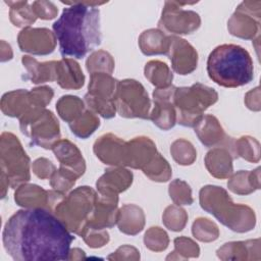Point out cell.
<instances>
[{
  "label": "cell",
  "mask_w": 261,
  "mask_h": 261,
  "mask_svg": "<svg viewBox=\"0 0 261 261\" xmlns=\"http://www.w3.org/2000/svg\"><path fill=\"white\" fill-rule=\"evenodd\" d=\"M126 166H130L133 168L143 169L152 161V159L158 153L156 151L155 144L146 137L135 138L134 140L126 143Z\"/></svg>",
  "instance_id": "20"
},
{
  "label": "cell",
  "mask_w": 261,
  "mask_h": 261,
  "mask_svg": "<svg viewBox=\"0 0 261 261\" xmlns=\"http://www.w3.org/2000/svg\"><path fill=\"white\" fill-rule=\"evenodd\" d=\"M17 205L25 208H46L53 212L55 192L44 191L36 185H23L14 196Z\"/></svg>",
  "instance_id": "17"
},
{
  "label": "cell",
  "mask_w": 261,
  "mask_h": 261,
  "mask_svg": "<svg viewBox=\"0 0 261 261\" xmlns=\"http://www.w3.org/2000/svg\"><path fill=\"white\" fill-rule=\"evenodd\" d=\"M31 6L36 16L42 19H52L58 12L57 7L49 1H35Z\"/></svg>",
  "instance_id": "37"
},
{
  "label": "cell",
  "mask_w": 261,
  "mask_h": 261,
  "mask_svg": "<svg viewBox=\"0 0 261 261\" xmlns=\"http://www.w3.org/2000/svg\"><path fill=\"white\" fill-rule=\"evenodd\" d=\"M56 81L61 88L80 89L84 85L85 76L74 60L63 58L56 61Z\"/></svg>",
  "instance_id": "21"
},
{
  "label": "cell",
  "mask_w": 261,
  "mask_h": 261,
  "mask_svg": "<svg viewBox=\"0 0 261 261\" xmlns=\"http://www.w3.org/2000/svg\"><path fill=\"white\" fill-rule=\"evenodd\" d=\"M218 99L216 91L197 83L191 87L175 88L173 105L177 109L176 121L184 126H195L202 113Z\"/></svg>",
  "instance_id": "5"
},
{
  "label": "cell",
  "mask_w": 261,
  "mask_h": 261,
  "mask_svg": "<svg viewBox=\"0 0 261 261\" xmlns=\"http://www.w3.org/2000/svg\"><path fill=\"white\" fill-rule=\"evenodd\" d=\"M200 205L208 213L213 214L221 223L230 229L244 232L237 218L255 221L254 211L244 205L234 204L226 191L216 186H206L200 191Z\"/></svg>",
  "instance_id": "4"
},
{
  "label": "cell",
  "mask_w": 261,
  "mask_h": 261,
  "mask_svg": "<svg viewBox=\"0 0 261 261\" xmlns=\"http://www.w3.org/2000/svg\"><path fill=\"white\" fill-rule=\"evenodd\" d=\"M257 1H244L238 6L227 22L231 35L243 39H253L256 34H259L261 2L254 7Z\"/></svg>",
  "instance_id": "12"
},
{
  "label": "cell",
  "mask_w": 261,
  "mask_h": 261,
  "mask_svg": "<svg viewBox=\"0 0 261 261\" xmlns=\"http://www.w3.org/2000/svg\"><path fill=\"white\" fill-rule=\"evenodd\" d=\"M94 152L105 164L126 165V143L112 134L101 136L94 144Z\"/></svg>",
  "instance_id": "16"
},
{
  "label": "cell",
  "mask_w": 261,
  "mask_h": 261,
  "mask_svg": "<svg viewBox=\"0 0 261 261\" xmlns=\"http://www.w3.org/2000/svg\"><path fill=\"white\" fill-rule=\"evenodd\" d=\"M139 44L142 52L146 55L166 54L169 46V37L165 36L161 30L151 29L143 32L140 36Z\"/></svg>",
  "instance_id": "24"
},
{
  "label": "cell",
  "mask_w": 261,
  "mask_h": 261,
  "mask_svg": "<svg viewBox=\"0 0 261 261\" xmlns=\"http://www.w3.org/2000/svg\"><path fill=\"white\" fill-rule=\"evenodd\" d=\"M170 198L176 205H191L193 203L192 191L185 181L176 179L169 186Z\"/></svg>",
  "instance_id": "34"
},
{
  "label": "cell",
  "mask_w": 261,
  "mask_h": 261,
  "mask_svg": "<svg viewBox=\"0 0 261 261\" xmlns=\"http://www.w3.org/2000/svg\"><path fill=\"white\" fill-rule=\"evenodd\" d=\"M144 217L143 210L136 205H124L117 216L119 230L127 234H136L143 229L145 221L133 220L135 218Z\"/></svg>",
  "instance_id": "26"
},
{
  "label": "cell",
  "mask_w": 261,
  "mask_h": 261,
  "mask_svg": "<svg viewBox=\"0 0 261 261\" xmlns=\"http://www.w3.org/2000/svg\"><path fill=\"white\" fill-rule=\"evenodd\" d=\"M133 181V174L128 170L117 168L107 169L99 178L96 186L102 196L116 198L117 194L125 191Z\"/></svg>",
  "instance_id": "19"
},
{
  "label": "cell",
  "mask_w": 261,
  "mask_h": 261,
  "mask_svg": "<svg viewBox=\"0 0 261 261\" xmlns=\"http://www.w3.org/2000/svg\"><path fill=\"white\" fill-rule=\"evenodd\" d=\"M21 132L31 138L32 144L45 149H52L59 141V123L53 113L44 107L35 106L27 111L20 118Z\"/></svg>",
  "instance_id": "7"
},
{
  "label": "cell",
  "mask_w": 261,
  "mask_h": 261,
  "mask_svg": "<svg viewBox=\"0 0 261 261\" xmlns=\"http://www.w3.org/2000/svg\"><path fill=\"white\" fill-rule=\"evenodd\" d=\"M174 91L175 87L171 85L153 92L155 107L149 118L164 130L173 127L176 122V111L173 105Z\"/></svg>",
  "instance_id": "13"
},
{
  "label": "cell",
  "mask_w": 261,
  "mask_h": 261,
  "mask_svg": "<svg viewBox=\"0 0 261 261\" xmlns=\"http://www.w3.org/2000/svg\"><path fill=\"white\" fill-rule=\"evenodd\" d=\"M191 3L166 1L162 10L159 28L172 34H191L198 30L201 23L200 16L192 10H184L182 6Z\"/></svg>",
  "instance_id": "11"
},
{
  "label": "cell",
  "mask_w": 261,
  "mask_h": 261,
  "mask_svg": "<svg viewBox=\"0 0 261 261\" xmlns=\"http://www.w3.org/2000/svg\"><path fill=\"white\" fill-rule=\"evenodd\" d=\"M205 162L210 174L215 177L225 178L232 173L230 152L224 148H215L209 151Z\"/></svg>",
  "instance_id": "22"
},
{
  "label": "cell",
  "mask_w": 261,
  "mask_h": 261,
  "mask_svg": "<svg viewBox=\"0 0 261 261\" xmlns=\"http://www.w3.org/2000/svg\"><path fill=\"white\" fill-rule=\"evenodd\" d=\"M84 102L76 96H63L56 103L60 117L68 123L74 121L84 113Z\"/></svg>",
  "instance_id": "28"
},
{
  "label": "cell",
  "mask_w": 261,
  "mask_h": 261,
  "mask_svg": "<svg viewBox=\"0 0 261 261\" xmlns=\"http://www.w3.org/2000/svg\"><path fill=\"white\" fill-rule=\"evenodd\" d=\"M207 73L221 87H242L254 79L253 60L245 48L236 44H222L209 54Z\"/></svg>",
  "instance_id": "3"
},
{
  "label": "cell",
  "mask_w": 261,
  "mask_h": 261,
  "mask_svg": "<svg viewBox=\"0 0 261 261\" xmlns=\"http://www.w3.org/2000/svg\"><path fill=\"white\" fill-rule=\"evenodd\" d=\"M97 199L98 196L93 189L80 187L55 206L54 214L70 231L82 234L94 211Z\"/></svg>",
  "instance_id": "6"
},
{
  "label": "cell",
  "mask_w": 261,
  "mask_h": 261,
  "mask_svg": "<svg viewBox=\"0 0 261 261\" xmlns=\"http://www.w3.org/2000/svg\"><path fill=\"white\" fill-rule=\"evenodd\" d=\"M21 51L35 55H46L54 51L55 35L48 29L25 28L18 35Z\"/></svg>",
  "instance_id": "14"
},
{
  "label": "cell",
  "mask_w": 261,
  "mask_h": 261,
  "mask_svg": "<svg viewBox=\"0 0 261 261\" xmlns=\"http://www.w3.org/2000/svg\"><path fill=\"white\" fill-rule=\"evenodd\" d=\"M170 152L176 162L181 156V154H184L181 163H180L181 165H190L194 162L196 158V151L193 148V145L190 142H187L185 140L175 141L171 146Z\"/></svg>",
  "instance_id": "35"
},
{
  "label": "cell",
  "mask_w": 261,
  "mask_h": 261,
  "mask_svg": "<svg viewBox=\"0 0 261 261\" xmlns=\"http://www.w3.org/2000/svg\"><path fill=\"white\" fill-rule=\"evenodd\" d=\"M116 82L106 72L91 73L89 92L85 95V101L92 110L104 118H111L115 115L114 96L117 88Z\"/></svg>",
  "instance_id": "10"
},
{
  "label": "cell",
  "mask_w": 261,
  "mask_h": 261,
  "mask_svg": "<svg viewBox=\"0 0 261 261\" xmlns=\"http://www.w3.org/2000/svg\"><path fill=\"white\" fill-rule=\"evenodd\" d=\"M195 133L199 140L207 147H211L221 142L224 138V133L216 117L211 115L202 116L195 125Z\"/></svg>",
  "instance_id": "23"
},
{
  "label": "cell",
  "mask_w": 261,
  "mask_h": 261,
  "mask_svg": "<svg viewBox=\"0 0 261 261\" xmlns=\"http://www.w3.org/2000/svg\"><path fill=\"white\" fill-rule=\"evenodd\" d=\"M251 174H252V171L241 170L237 172L227 184L229 190L240 195H246L259 189L260 187L259 182L250 180Z\"/></svg>",
  "instance_id": "32"
},
{
  "label": "cell",
  "mask_w": 261,
  "mask_h": 261,
  "mask_svg": "<svg viewBox=\"0 0 261 261\" xmlns=\"http://www.w3.org/2000/svg\"><path fill=\"white\" fill-rule=\"evenodd\" d=\"M33 169L38 177L46 178L49 177L52 173H54L55 166L52 164L51 161L45 158H39L34 162Z\"/></svg>",
  "instance_id": "38"
},
{
  "label": "cell",
  "mask_w": 261,
  "mask_h": 261,
  "mask_svg": "<svg viewBox=\"0 0 261 261\" xmlns=\"http://www.w3.org/2000/svg\"><path fill=\"white\" fill-rule=\"evenodd\" d=\"M52 150L60 162V168L73 173L77 177L84 174L86 169L85 160L74 144L68 140H59L53 145Z\"/></svg>",
  "instance_id": "18"
},
{
  "label": "cell",
  "mask_w": 261,
  "mask_h": 261,
  "mask_svg": "<svg viewBox=\"0 0 261 261\" xmlns=\"http://www.w3.org/2000/svg\"><path fill=\"white\" fill-rule=\"evenodd\" d=\"M166 54L169 56L173 70L179 74H189L197 67L198 54L184 39L169 37V46Z\"/></svg>",
  "instance_id": "15"
},
{
  "label": "cell",
  "mask_w": 261,
  "mask_h": 261,
  "mask_svg": "<svg viewBox=\"0 0 261 261\" xmlns=\"http://www.w3.org/2000/svg\"><path fill=\"white\" fill-rule=\"evenodd\" d=\"M99 125V118L90 110L84 111L79 118L69 123L71 132L82 139H86L92 135Z\"/></svg>",
  "instance_id": "30"
},
{
  "label": "cell",
  "mask_w": 261,
  "mask_h": 261,
  "mask_svg": "<svg viewBox=\"0 0 261 261\" xmlns=\"http://www.w3.org/2000/svg\"><path fill=\"white\" fill-rule=\"evenodd\" d=\"M10 7L9 16L15 27H29L35 22L37 16L28 1H5Z\"/></svg>",
  "instance_id": "27"
},
{
  "label": "cell",
  "mask_w": 261,
  "mask_h": 261,
  "mask_svg": "<svg viewBox=\"0 0 261 261\" xmlns=\"http://www.w3.org/2000/svg\"><path fill=\"white\" fill-rule=\"evenodd\" d=\"M65 7L53 23L59 51L65 57L81 59L101 44L100 10L96 6L105 2H63Z\"/></svg>",
  "instance_id": "2"
},
{
  "label": "cell",
  "mask_w": 261,
  "mask_h": 261,
  "mask_svg": "<svg viewBox=\"0 0 261 261\" xmlns=\"http://www.w3.org/2000/svg\"><path fill=\"white\" fill-rule=\"evenodd\" d=\"M22 63L27 67L29 76L34 84L52 82L56 80V61L39 63L30 56H23Z\"/></svg>",
  "instance_id": "25"
},
{
  "label": "cell",
  "mask_w": 261,
  "mask_h": 261,
  "mask_svg": "<svg viewBox=\"0 0 261 261\" xmlns=\"http://www.w3.org/2000/svg\"><path fill=\"white\" fill-rule=\"evenodd\" d=\"M143 172L152 180L167 181L171 175V168L160 153H157L152 161L143 168Z\"/></svg>",
  "instance_id": "31"
},
{
  "label": "cell",
  "mask_w": 261,
  "mask_h": 261,
  "mask_svg": "<svg viewBox=\"0 0 261 261\" xmlns=\"http://www.w3.org/2000/svg\"><path fill=\"white\" fill-rule=\"evenodd\" d=\"M1 167L2 181L7 179V185L12 188L30 180V158L12 134H2Z\"/></svg>",
  "instance_id": "8"
},
{
  "label": "cell",
  "mask_w": 261,
  "mask_h": 261,
  "mask_svg": "<svg viewBox=\"0 0 261 261\" xmlns=\"http://www.w3.org/2000/svg\"><path fill=\"white\" fill-rule=\"evenodd\" d=\"M71 231L52 211L27 208L6 221L2 242L6 253L17 261H55L70 259Z\"/></svg>",
  "instance_id": "1"
},
{
  "label": "cell",
  "mask_w": 261,
  "mask_h": 261,
  "mask_svg": "<svg viewBox=\"0 0 261 261\" xmlns=\"http://www.w3.org/2000/svg\"><path fill=\"white\" fill-rule=\"evenodd\" d=\"M163 221L169 229L174 231L181 230L187 221L186 211L175 206H169L164 212Z\"/></svg>",
  "instance_id": "36"
},
{
  "label": "cell",
  "mask_w": 261,
  "mask_h": 261,
  "mask_svg": "<svg viewBox=\"0 0 261 261\" xmlns=\"http://www.w3.org/2000/svg\"><path fill=\"white\" fill-rule=\"evenodd\" d=\"M113 66L114 63L111 55L102 50L94 52L87 60V69L90 73H93L98 69H103L104 71H107V73L111 74Z\"/></svg>",
  "instance_id": "33"
},
{
  "label": "cell",
  "mask_w": 261,
  "mask_h": 261,
  "mask_svg": "<svg viewBox=\"0 0 261 261\" xmlns=\"http://www.w3.org/2000/svg\"><path fill=\"white\" fill-rule=\"evenodd\" d=\"M145 76L157 87H168L172 81V73L168 66L161 61L152 60L145 66Z\"/></svg>",
  "instance_id": "29"
},
{
  "label": "cell",
  "mask_w": 261,
  "mask_h": 261,
  "mask_svg": "<svg viewBox=\"0 0 261 261\" xmlns=\"http://www.w3.org/2000/svg\"><path fill=\"white\" fill-rule=\"evenodd\" d=\"M114 104L120 116L149 118L150 99L144 87L135 80L117 83Z\"/></svg>",
  "instance_id": "9"
}]
</instances>
